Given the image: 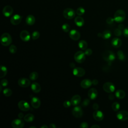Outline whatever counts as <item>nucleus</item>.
<instances>
[{
  "mask_svg": "<svg viewBox=\"0 0 128 128\" xmlns=\"http://www.w3.org/2000/svg\"><path fill=\"white\" fill-rule=\"evenodd\" d=\"M103 90L106 92L112 93L114 92L115 90L114 85L110 82H105L102 86Z\"/></svg>",
  "mask_w": 128,
  "mask_h": 128,
  "instance_id": "6",
  "label": "nucleus"
},
{
  "mask_svg": "<svg viewBox=\"0 0 128 128\" xmlns=\"http://www.w3.org/2000/svg\"><path fill=\"white\" fill-rule=\"evenodd\" d=\"M36 21V19L34 16L33 15L30 14L28 15L26 18V22L27 24L29 26L33 25Z\"/></svg>",
  "mask_w": 128,
  "mask_h": 128,
  "instance_id": "24",
  "label": "nucleus"
},
{
  "mask_svg": "<svg viewBox=\"0 0 128 128\" xmlns=\"http://www.w3.org/2000/svg\"><path fill=\"white\" fill-rule=\"evenodd\" d=\"M31 89L32 90L36 93H38L40 91L41 86L39 84L36 82H32L31 84Z\"/></svg>",
  "mask_w": 128,
  "mask_h": 128,
  "instance_id": "23",
  "label": "nucleus"
},
{
  "mask_svg": "<svg viewBox=\"0 0 128 128\" xmlns=\"http://www.w3.org/2000/svg\"><path fill=\"white\" fill-rule=\"evenodd\" d=\"M49 127L50 128H56V126L54 124H50Z\"/></svg>",
  "mask_w": 128,
  "mask_h": 128,
  "instance_id": "52",
  "label": "nucleus"
},
{
  "mask_svg": "<svg viewBox=\"0 0 128 128\" xmlns=\"http://www.w3.org/2000/svg\"><path fill=\"white\" fill-rule=\"evenodd\" d=\"M38 74L37 72H33L30 74L29 77H30V80H34L38 78Z\"/></svg>",
  "mask_w": 128,
  "mask_h": 128,
  "instance_id": "33",
  "label": "nucleus"
},
{
  "mask_svg": "<svg viewBox=\"0 0 128 128\" xmlns=\"http://www.w3.org/2000/svg\"><path fill=\"white\" fill-rule=\"evenodd\" d=\"M92 82L89 79H84L80 82V86L84 88H90L92 84Z\"/></svg>",
  "mask_w": 128,
  "mask_h": 128,
  "instance_id": "21",
  "label": "nucleus"
},
{
  "mask_svg": "<svg viewBox=\"0 0 128 128\" xmlns=\"http://www.w3.org/2000/svg\"><path fill=\"white\" fill-rule=\"evenodd\" d=\"M69 36L72 40H77L80 38V34L77 30H72L69 32Z\"/></svg>",
  "mask_w": 128,
  "mask_h": 128,
  "instance_id": "14",
  "label": "nucleus"
},
{
  "mask_svg": "<svg viewBox=\"0 0 128 128\" xmlns=\"http://www.w3.org/2000/svg\"><path fill=\"white\" fill-rule=\"evenodd\" d=\"M18 117L20 118H23V117H24V114H23L22 113V112L19 113L18 114Z\"/></svg>",
  "mask_w": 128,
  "mask_h": 128,
  "instance_id": "51",
  "label": "nucleus"
},
{
  "mask_svg": "<svg viewBox=\"0 0 128 128\" xmlns=\"http://www.w3.org/2000/svg\"><path fill=\"white\" fill-rule=\"evenodd\" d=\"M117 55H118V59L120 60H125V55L124 54L122 50H118L117 52Z\"/></svg>",
  "mask_w": 128,
  "mask_h": 128,
  "instance_id": "32",
  "label": "nucleus"
},
{
  "mask_svg": "<svg viewBox=\"0 0 128 128\" xmlns=\"http://www.w3.org/2000/svg\"><path fill=\"white\" fill-rule=\"evenodd\" d=\"M31 104L34 108H38L40 106V100L37 97H33L31 100Z\"/></svg>",
  "mask_w": 128,
  "mask_h": 128,
  "instance_id": "19",
  "label": "nucleus"
},
{
  "mask_svg": "<svg viewBox=\"0 0 128 128\" xmlns=\"http://www.w3.org/2000/svg\"><path fill=\"white\" fill-rule=\"evenodd\" d=\"M73 74L78 77H81L84 75L85 70L82 68H75L73 70Z\"/></svg>",
  "mask_w": 128,
  "mask_h": 128,
  "instance_id": "15",
  "label": "nucleus"
},
{
  "mask_svg": "<svg viewBox=\"0 0 128 128\" xmlns=\"http://www.w3.org/2000/svg\"><path fill=\"white\" fill-rule=\"evenodd\" d=\"M13 13V8L10 6H6L2 9V14L6 17L10 16Z\"/></svg>",
  "mask_w": 128,
  "mask_h": 128,
  "instance_id": "12",
  "label": "nucleus"
},
{
  "mask_svg": "<svg viewBox=\"0 0 128 128\" xmlns=\"http://www.w3.org/2000/svg\"><path fill=\"white\" fill-rule=\"evenodd\" d=\"M88 98L90 100H94L98 96V91L97 90L94 88H90L88 92Z\"/></svg>",
  "mask_w": 128,
  "mask_h": 128,
  "instance_id": "18",
  "label": "nucleus"
},
{
  "mask_svg": "<svg viewBox=\"0 0 128 128\" xmlns=\"http://www.w3.org/2000/svg\"><path fill=\"white\" fill-rule=\"evenodd\" d=\"M72 114L76 118H80L83 114L82 110L80 106H76L72 110Z\"/></svg>",
  "mask_w": 128,
  "mask_h": 128,
  "instance_id": "8",
  "label": "nucleus"
},
{
  "mask_svg": "<svg viewBox=\"0 0 128 128\" xmlns=\"http://www.w3.org/2000/svg\"><path fill=\"white\" fill-rule=\"evenodd\" d=\"M92 83L94 85H97L98 83V82L97 80H96V79H94L92 80Z\"/></svg>",
  "mask_w": 128,
  "mask_h": 128,
  "instance_id": "48",
  "label": "nucleus"
},
{
  "mask_svg": "<svg viewBox=\"0 0 128 128\" xmlns=\"http://www.w3.org/2000/svg\"><path fill=\"white\" fill-rule=\"evenodd\" d=\"M3 94L6 96H10L12 94V91L8 88H6L3 90Z\"/></svg>",
  "mask_w": 128,
  "mask_h": 128,
  "instance_id": "34",
  "label": "nucleus"
},
{
  "mask_svg": "<svg viewBox=\"0 0 128 128\" xmlns=\"http://www.w3.org/2000/svg\"><path fill=\"white\" fill-rule=\"evenodd\" d=\"M103 58L108 62H111L114 61L116 58L115 54L111 50H106L103 53Z\"/></svg>",
  "mask_w": 128,
  "mask_h": 128,
  "instance_id": "3",
  "label": "nucleus"
},
{
  "mask_svg": "<svg viewBox=\"0 0 128 128\" xmlns=\"http://www.w3.org/2000/svg\"><path fill=\"white\" fill-rule=\"evenodd\" d=\"M0 78H2L6 76L8 72V70L4 66H1L0 67Z\"/></svg>",
  "mask_w": 128,
  "mask_h": 128,
  "instance_id": "27",
  "label": "nucleus"
},
{
  "mask_svg": "<svg viewBox=\"0 0 128 128\" xmlns=\"http://www.w3.org/2000/svg\"><path fill=\"white\" fill-rule=\"evenodd\" d=\"M20 38L21 40L24 42L28 41L30 38V32L26 30H22L20 33Z\"/></svg>",
  "mask_w": 128,
  "mask_h": 128,
  "instance_id": "16",
  "label": "nucleus"
},
{
  "mask_svg": "<svg viewBox=\"0 0 128 128\" xmlns=\"http://www.w3.org/2000/svg\"><path fill=\"white\" fill-rule=\"evenodd\" d=\"M24 124V122L21 119H15L12 122V126L14 128H22Z\"/></svg>",
  "mask_w": 128,
  "mask_h": 128,
  "instance_id": "11",
  "label": "nucleus"
},
{
  "mask_svg": "<svg viewBox=\"0 0 128 128\" xmlns=\"http://www.w3.org/2000/svg\"><path fill=\"white\" fill-rule=\"evenodd\" d=\"M116 118L120 121H126L128 120V112L126 110H120L117 112Z\"/></svg>",
  "mask_w": 128,
  "mask_h": 128,
  "instance_id": "7",
  "label": "nucleus"
},
{
  "mask_svg": "<svg viewBox=\"0 0 128 128\" xmlns=\"http://www.w3.org/2000/svg\"><path fill=\"white\" fill-rule=\"evenodd\" d=\"M12 42V38L8 33H4L0 36V43L4 46H8Z\"/></svg>",
  "mask_w": 128,
  "mask_h": 128,
  "instance_id": "2",
  "label": "nucleus"
},
{
  "mask_svg": "<svg viewBox=\"0 0 128 128\" xmlns=\"http://www.w3.org/2000/svg\"><path fill=\"white\" fill-rule=\"evenodd\" d=\"M100 128V126L98 125H93L91 126V128Z\"/></svg>",
  "mask_w": 128,
  "mask_h": 128,
  "instance_id": "53",
  "label": "nucleus"
},
{
  "mask_svg": "<svg viewBox=\"0 0 128 128\" xmlns=\"http://www.w3.org/2000/svg\"><path fill=\"white\" fill-rule=\"evenodd\" d=\"M123 35L126 37H128V26L124 28L122 32Z\"/></svg>",
  "mask_w": 128,
  "mask_h": 128,
  "instance_id": "45",
  "label": "nucleus"
},
{
  "mask_svg": "<svg viewBox=\"0 0 128 128\" xmlns=\"http://www.w3.org/2000/svg\"><path fill=\"white\" fill-rule=\"evenodd\" d=\"M80 100H81L80 96L78 94H76L74 96L72 97V98H71L70 102L72 106H76L80 104Z\"/></svg>",
  "mask_w": 128,
  "mask_h": 128,
  "instance_id": "22",
  "label": "nucleus"
},
{
  "mask_svg": "<svg viewBox=\"0 0 128 128\" xmlns=\"http://www.w3.org/2000/svg\"><path fill=\"white\" fill-rule=\"evenodd\" d=\"M114 34L116 36H120L122 34V30H120L118 28L115 29L114 30Z\"/></svg>",
  "mask_w": 128,
  "mask_h": 128,
  "instance_id": "39",
  "label": "nucleus"
},
{
  "mask_svg": "<svg viewBox=\"0 0 128 128\" xmlns=\"http://www.w3.org/2000/svg\"><path fill=\"white\" fill-rule=\"evenodd\" d=\"M30 128H36V126H30Z\"/></svg>",
  "mask_w": 128,
  "mask_h": 128,
  "instance_id": "56",
  "label": "nucleus"
},
{
  "mask_svg": "<svg viewBox=\"0 0 128 128\" xmlns=\"http://www.w3.org/2000/svg\"><path fill=\"white\" fill-rule=\"evenodd\" d=\"M111 36V32L109 30H105L102 33V37L104 39H108Z\"/></svg>",
  "mask_w": 128,
  "mask_h": 128,
  "instance_id": "30",
  "label": "nucleus"
},
{
  "mask_svg": "<svg viewBox=\"0 0 128 128\" xmlns=\"http://www.w3.org/2000/svg\"><path fill=\"white\" fill-rule=\"evenodd\" d=\"M126 18V14L122 10H117L114 14V18L115 22H122Z\"/></svg>",
  "mask_w": 128,
  "mask_h": 128,
  "instance_id": "1",
  "label": "nucleus"
},
{
  "mask_svg": "<svg viewBox=\"0 0 128 128\" xmlns=\"http://www.w3.org/2000/svg\"><path fill=\"white\" fill-rule=\"evenodd\" d=\"M71 104H72L71 102H70V101H68V100H66V101L64 102V104H63L65 108H66L70 107Z\"/></svg>",
  "mask_w": 128,
  "mask_h": 128,
  "instance_id": "42",
  "label": "nucleus"
},
{
  "mask_svg": "<svg viewBox=\"0 0 128 128\" xmlns=\"http://www.w3.org/2000/svg\"><path fill=\"white\" fill-rule=\"evenodd\" d=\"M90 100L88 98H86L84 100V101L82 102V106H88L90 104Z\"/></svg>",
  "mask_w": 128,
  "mask_h": 128,
  "instance_id": "40",
  "label": "nucleus"
},
{
  "mask_svg": "<svg viewBox=\"0 0 128 128\" xmlns=\"http://www.w3.org/2000/svg\"><path fill=\"white\" fill-rule=\"evenodd\" d=\"M70 66L71 68H73L74 66V63H71V64H70Z\"/></svg>",
  "mask_w": 128,
  "mask_h": 128,
  "instance_id": "55",
  "label": "nucleus"
},
{
  "mask_svg": "<svg viewBox=\"0 0 128 128\" xmlns=\"http://www.w3.org/2000/svg\"><path fill=\"white\" fill-rule=\"evenodd\" d=\"M62 29L63 31H64L66 32H68L70 30V26L68 24H64L62 26Z\"/></svg>",
  "mask_w": 128,
  "mask_h": 128,
  "instance_id": "37",
  "label": "nucleus"
},
{
  "mask_svg": "<svg viewBox=\"0 0 128 128\" xmlns=\"http://www.w3.org/2000/svg\"><path fill=\"white\" fill-rule=\"evenodd\" d=\"M76 12L71 8H66L63 11V16L66 19L70 20L75 16Z\"/></svg>",
  "mask_w": 128,
  "mask_h": 128,
  "instance_id": "4",
  "label": "nucleus"
},
{
  "mask_svg": "<svg viewBox=\"0 0 128 128\" xmlns=\"http://www.w3.org/2000/svg\"><path fill=\"white\" fill-rule=\"evenodd\" d=\"M40 36V34L38 31H34L32 34V40H35L38 39Z\"/></svg>",
  "mask_w": 128,
  "mask_h": 128,
  "instance_id": "36",
  "label": "nucleus"
},
{
  "mask_svg": "<svg viewBox=\"0 0 128 128\" xmlns=\"http://www.w3.org/2000/svg\"><path fill=\"white\" fill-rule=\"evenodd\" d=\"M114 96L113 94H110L109 96H108V98L110 100H114Z\"/></svg>",
  "mask_w": 128,
  "mask_h": 128,
  "instance_id": "50",
  "label": "nucleus"
},
{
  "mask_svg": "<svg viewBox=\"0 0 128 128\" xmlns=\"http://www.w3.org/2000/svg\"><path fill=\"white\" fill-rule=\"evenodd\" d=\"M78 46L82 50H86L88 47V44L85 40H81L78 42Z\"/></svg>",
  "mask_w": 128,
  "mask_h": 128,
  "instance_id": "28",
  "label": "nucleus"
},
{
  "mask_svg": "<svg viewBox=\"0 0 128 128\" xmlns=\"http://www.w3.org/2000/svg\"><path fill=\"white\" fill-rule=\"evenodd\" d=\"M112 109L114 111L116 112V111H118L120 109V104L118 102H114L112 104Z\"/></svg>",
  "mask_w": 128,
  "mask_h": 128,
  "instance_id": "35",
  "label": "nucleus"
},
{
  "mask_svg": "<svg viewBox=\"0 0 128 128\" xmlns=\"http://www.w3.org/2000/svg\"><path fill=\"white\" fill-rule=\"evenodd\" d=\"M115 96L117 98L119 99H122L125 97L126 93L123 90H118L116 91L115 93Z\"/></svg>",
  "mask_w": 128,
  "mask_h": 128,
  "instance_id": "26",
  "label": "nucleus"
},
{
  "mask_svg": "<svg viewBox=\"0 0 128 128\" xmlns=\"http://www.w3.org/2000/svg\"><path fill=\"white\" fill-rule=\"evenodd\" d=\"M111 44L114 47L116 48H118L121 46L122 42L120 38H114L112 40Z\"/></svg>",
  "mask_w": 128,
  "mask_h": 128,
  "instance_id": "20",
  "label": "nucleus"
},
{
  "mask_svg": "<svg viewBox=\"0 0 128 128\" xmlns=\"http://www.w3.org/2000/svg\"><path fill=\"white\" fill-rule=\"evenodd\" d=\"M98 104H96V103H94L93 105H92V108H93L94 110H98Z\"/></svg>",
  "mask_w": 128,
  "mask_h": 128,
  "instance_id": "47",
  "label": "nucleus"
},
{
  "mask_svg": "<svg viewBox=\"0 0 128 128\" xmlns=\"http://www.w3.org/2000/svg\"><path fill=\"white\" fill-rule=\"evenodd\" d=\"M93 117L95 120L97 121H101L103 120L104 116L101 111L96 110L93 113Z\"/></svg>",
  "mask_w": 128,
  "mask_h": 128,
  "instance_id": "17",
  "label": "nucleus"
},
{
  "mask_svg": "<svg viewBox=\"0 0 128 128\" xmlns=\"http://www.w3.org/2000/svg\"><path fill=\"white\" fill-rule=\"evenodd\" d=\"M18 84L22 88H26L30 84V80L25 78H20L18 80Z\"/></svg>",
  "mask_w": 128,
  "mask_h": 128,
  "instance_id": "13",
  "label": "nucleus"
},
{
  "mask_svg": "<svg viewBox=\"0 0 128 128\" xmlns=\"http://www.w3.org/2000/svg\"><path fill=\"white\" fill-rule=\"evenodd\" d=\"M74 23L78 26H82L84 24V21L82 16H78L75 18Z\"/></svg>",
  "mask_w": 128,
  "mask_h": 128,
  "instance_id": "25",
  "label": "nucleus"
},
{
  "mask_svg": "<svg viewBox=\"0 0 128 128\" xmlns=\"http://www.w3.org/2000/svg\"><path fill=\"white\" fill-rule=\"evenodd\" d=\"M9 50L10 52V53L12 54H14L16 52L17 50V48L16 47V46H15L14 44H12L10 48H9Z\"/></svg>",
  "mask_w": 128,
  "mask_h": 128,
  "instance_id": "38",
  "label": "nucleus"
},
{
  "mask_svg": "<svg viewBox=\"0 0 128 128\" xmlns=\"http://www.w3.org/2000/svg\"><path fill=\"white\" fill-rule=\"evenodd\" d=\"M34 116L32 114H28L24 116V120L26 122H31L34 120Z\"/></svg>",
  "mask_w": 128,
  "mask_h": 128,
  "instance_id": "29",
  "label": "nucleus"
},
{
  "mask_svg": "<svg viewBox=\"0 0 128 128\" xmlns=\"http://www.w3.org/2000/svg\"><path fill=\"white\" fill-rule=\"evenodd\" d=\"M118 28L119 29H120V30H124V26L122 24H120L118 26Z\"/></svg>",
  "mask_w": 128,
  "mask_h": 128,
  "instance_id": "49",
  "label": "nucleus"
},
{
  "mask_svg": "<svg viewBox=\"0 0 128 128\" xmlns=\"http://www.w3.org/2000/svg\"><path fill=\"white\" fill-rule=\"evenodd\" d=\"M84 13H85V9L82 6L78 8L76 10V14L78 16H81L83 15Z\"/></svg>",
  "mask_w": 128,
  "mask_h": 128,
  "instance_id": "31",
  "label": "nucleus"
},
{
  "mask_svg": "<svg viewBox=\"0 0 128 128\" xmlns=\"http://www.w3.org/2000/svg\"><path fill=\"white\" fill-rule=\"evenodd\" d=\"M8 81L6 79H3L0 82V84L3 86H6L8 84Z\"/></svg>",
  "mask_w": 128,
  "mask_h": 128,
  "instance_id": "41",
  "label": "nucleus"
},
{
  "mask_svg": "<svg viewBox=\"0 0 128 128\" xmlns=\"http://www.w3.org/2000/svg\"><path fill=\"white\" fill-rule=\"evenodd\" d=\"M18 107L22 111H28L30 109V106L28 103L24 100H20L18 102Z\"/></svg>",
  "mask_w": 128,
  "mask_h": 128,
  "instance_id": "9",
  "label": "nucleus"
},
{
  "mask_svg": "<svg viewBox=\"0 0 128 128\" xmlns=\"http://www.w3.org/2000/svg\"><path fill=\"white\" fill-rule=\"evenodd\" d=\"M80 127L82 128H87L88 127V125L87 122H83L80 124Z\"/></svg>",
  "mask_w": 128,
  "mask_h": 128,
  "instance_id": "46",
  "label": "nucleus"
},
{
  "mask_svg": "<svg viewBox=\"0 0 128 128\" xmlns=\"http://www.w3.org/2000/svg\"><path fill=\"white\" fill-rule=\"evenodd\" d=\"M40 128H48V126H46V125H43V126H40Z\"/></svg>",
  "mask_w": 128,
  "mask_h": 128,
  "instance_id": "54",
  "label": "nucleus"
},
{
  "mask_svg": "<svg viewBox=\"0 0 128 128\" xmlns=\"http://www.w3.org/2000/svg\"><path fill=\"white\" fill-rule=\"evenodd\" d=\"M114 18H112L111 17H109L106 20V23L108 24H112L114 22Z\"/></svg>",
  "mask_w": 128,
  "mask_h": 128,
  "instance_id": "43",
  "label": "nucleus"
},
{
  "mask_svg": "<svg viewBox=\"0 0 128 128\" xmlns=\"http://www.w3.org/2000/svg\"><path fill=\"white\" fill-rule=\"evenodd\" d=\"M92 50L90 48H86L85 50L84 54L86 56H90V55L92 54Z\"/></svg>",
  "mask_w": 128,
  "mask_h": 128,
  "instance_id": "44",
  "label": "nucleus"
},
{
  "mask_svg": "<svg viewBox=\"0 0 128 128\" xmlns=\"http://www.w3.org/2000/svg\"><path fill=\"white\" fill-rule=\"evenodd\" d=\"M86 54L84 52L82 51H78L76 52L74 55V58L75 60L78 63L83 62L86 59Z\"/></svg>",
  "mask_w": 128,
  "mask_h": 128,
  "instance_id": "5",
  "label": "nucleus"
},
{
  "mask_svg": "<svg viewBox=\"0 0 128 128\" xmlns=\"http://www.w3.org/2000/svg\"><path fill=\"white\" fill-rule=\"evenodd\" d=\"M22 16L18 14H16L12 16L10 18V22L13 25H18L22 21Z\"/></svg>",
  "mask_w": 128,
  "mask_h": 128,
  "instance_id": "10",
  "label": "nucleus"
}]
</instances>
